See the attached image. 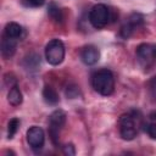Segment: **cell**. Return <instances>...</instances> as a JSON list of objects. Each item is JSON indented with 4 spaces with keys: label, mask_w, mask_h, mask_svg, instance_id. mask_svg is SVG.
<instances>
[{
    "label": "cell",
    "mask_w": 156,
    "mask_h": 156,
    "mask_svg": "<svg viewBox=\"0 0 156 156\" xmlns=\"http://www.w3.org/2000/svg\"><path fill=\"white\" fill-rule=\"evenodd\" d=\"M93 88L101 95H111L115 89V78L110 69H99L93 74L91 78Z\"/></svg>",
    "instance_id": "6da1fadb"
},
{
    "label": "cell",
    "mask_w": 156,
    "mask_h": 156,
    "mask_svg": "<svg viewBox=\"0 0 156 156\" xmlns=\"http://www.w3.org/2000/svg\"><path fill=\"white\" fill-rule=\"evenodd\" d=\"M66 123V112L62 110H55L49 117V135L54 145H58L60 132Z\"/></svg>",
    "instance_id": "7a4b0ae2"
},
{
    "label": "cell",
    "mask_w": 156,
    "mask_h": 156,
    "mask_svg": "<svg viewBox=\"0 0 156 156\" xmlns=\"http://www.w3.org/2000/svg\"><path fill=\"white\" fill-rule=\"evenodd\" d=\"M45 57L46 61L52 65H60L65 58V45L60 39H52L48 43L45 48Z\"/></svg>",
    "instance_id": "3957f363"
},
{
    "label": "cell",
    "mask_w": 156,
    "mask_h": 156,
    "mask_svg": "<svg viewBox=\"0 0 156 156\" xmlns=\"http://www.w3.org/2000/svg\"><path fill=\"white\" fill-rule=\"evenodd\" d=\"M110 20H111L110 9L104 4H98L93 6V9L89 12V21L93 24V27L98 29L105 27Z\"/></svg>",
    "instance_id": "277c9868"
},
{
    "label": "cell",
    "mask_w": 156,
    "mask_h": 156,
    "mask_svg": "<svg viewBox=\"0 0 156 156\" xmlns=\"http://www.w3.org/2000/svg\"><path fill=\"white\" fill-rule=\"evenodd\" d=\"M136 57L144 68L151 67L156 62V45L140 44L136 48Z\"/></svg>",
    "instance_id": "5b68a950"
},
{
    "label": "cell",
    "mask_w": 156,
    "mask_h": 156,
    "mask_svg": "<svg viewBox=\"0 0 156 156\" xmlns=\"http://www.w3.org/2000/svg\"><path fill=\"white\" fill-rule=\"evenodd\" d=\"M119 134L124 140H133L136 136V124L130 115H122L119 118Z\"/></svg>",
    "instance_id": "8992f818"
},
{
    "label": "cell",
    "mask_w": 156,
    "mask_h": 156,
    "mask_svg": "<svg viewBox=\"0 0 156 156\" xmlns=\"http://www.w3.org/2000/svg\"><path fill=\"white\" fill-rule=\"evenodd\" d=\"M27 141L32 149H41L45 141L44 130L38 126L30 127L27 130Z\"/></svg>",
    "instance_id": "52a82bcc"
},
{
    "label": "cell",
    "mask_w": 156,
    "mask_h": 156,
    "mask_svg": "<svg viewBox=\"0 0 156 156\" xmlns=\"http://www.w3.org/2000/svg\"><path fill=\"white\" fill-rule=\"evenodd\" d=\"M80 58H82V61H83L85 65L91 66V65H95V63L99 61V58H100V52H99V50H98L94 45H88V46H85V48L82 50V52H80Z\"/></svg>",
    "instance_id": "ba28073f"
},
{
    "label": "cell",
    "mask_w": 156,
    "mask_h": 156,
    "mask_svg": "<svg viewBox=\"0 0 156 156\" xmlns=\"http://www.w3.org/2000/svg\"><path fill=\"white\" fill-rule=\"evenodd\" d=\"M16 51V39L4 37L1 43V54L5 58H10Z\"/></svg>",
    "instance_id": "9c48e42d"
},
{
    "label": "cell",
    "mask_w": 156,
    "mask_h": 156,
    "mask_svg": "<svg viewBox=\"0 0 156 156\" xmlns=\"http://www.w3.org/2000/svg\"><path fill=\"white\" fill-rule=\"evenodd\" d=\"M22 32H23V28L16 22H10L5 27V37L7 38H12V39L21 38Z\"/></svg>",
    "instance_id": "30bf717a"
},
{
    "label": "cell",
    "mask_w": 156,
    "mask_h": 156,
    "mask_svg": "<svg viewBox=\"0 0 156 156\" xmlns=\"http://www.w3.org/2000/svg\"><path fill=\"white\" fill-rule=\"evenodd\" d=\"M43 98H44L45 102L49 104V105H56L58 102V100H60L57 91L52 87H50V85L44 87V89H43Z\"/></svg>",
    "instance_id": "8fae6325"
},
{
    "label": "cell",
    "mask_w": 156,
    "mask_h": 156,
    "mask_svg": "<svg viewBox=\"0 0 156 156\" xmlns=\"http://www.w3.org/2000/svg\"><path fill=\"white\" fill-rule=\"evenodd\" d=\"M7 100H9V102H10L12 106H18V105H21L23 98H22V93H21V90H20V88H18L17 85H15V87H12V88L10 89L9 95H7Z\"/></svg>",
    "instance_id": "7c38bea8"
},
{
    "label": "cell",
    "mask_w": 156,
    "mask_h": 156,
    "mask_svg": "<svg viewBox=\"0 0 156 156\" xmlns=\"http://www.w3.org/2000/svg\"><path fill=\"white\" fill-rule=\"evenodd\" d=\"M48 13L50 16V18L55 22H62L63 20V13H62V10L55 4V2H50L49 4V7H48Z\"/></svg>",
    "instance_id": "4fadbf2b"
},
{
    "label": "cell",
    "mask_w": 156,
    "mask_h": 156,
    "mask_svg": "<svg viewBox=\"0 0 156 156\" xmlns=\"http://www.w3.org/2000/svg\"><path fill=\"white\" fill-rule=\"evenodd\" d=\"M20 124H21V122H20L18 118L10 119V122L7 124V138L9 139H12L15 136V134L17 133V130L20 128Z\"/></svg>",
    "instance_id": "5bb4252c"
},
{
    "label": "cell",
    "mask_w": 156,
    "mask_h": 156,
    "mask_svg": "<svg viewBox=\"0 0 156 156\" xmlns=\"http://www.w3.org/2000/svg\"><path fill=\"white\" fill-rule=\"evenodd\" d=\"M128 23L135 29L144 23V17L140 13H133V15H130V17L128 20Z\"/></svg>",
    "instance_id": "9a60e30c"
},
{
    "label": "cell",
    "mask_w": 156,
    "mask_h": 156,
    "mask_svg": "<svg viewBox=\"0 0 156 156\" xmlns=\"http://www.w3.org/2000/svg\"><path fill=\"white\" fill-rule=\"evenodd\" d=\"M147 88H149V94H150L151 100L156 102V77H154L149 80Z\"/></svg>",
    "instance_id": "2e32d148"
},
{
    "label": "cell",
    "mask_w": 156,
    "mask_h": 156,
    "mask_svg": "<svg viewBox=\"0 0 156 156\" xmlns=\"http://www.w3.org/2000/svg\"><path fill=\"white\" fill-rule=\"evenodd\" d=\"M66 95H67V98H69V99L77 98V96L79 95V88H78L77 85H69V87H67V89H66Z\"/></svg>",
    "instance_id": "e0dca14e"
},
{
    "label": "cell",
    "mask_w": 156,
    "mask_h": 156,
    "mask_svg": "<svg viewBox=\"0 0 156 156\" xmlns=\"http://www.w3.org/2000/svg\"><path fill=\"white\" fill-rule=\"evenodd\" d=\"M133 30H134V28H133V27L127 22V23L121 28V35H122L123 38H126V39H127L128 37H130V34L133 33Z\"/></svg>",
    "instance_id": "ac0fdd59"
},
{
    "label": "cell",
    "mask_w": 156,
    "mask_h": 156,
    "mask_svg": "<svg viewBox=\"0 0 156 156\" xmlns=\"http://www.w3.org/2000/svg\"><path fill=\"white\" fill-rule=\"evenodd\" d=\"M22 2L26 5V6H30V7H39L41 6L45 0H22Z\"/></svg>",
    "instance_id": "d6986e66"
},
{
    "label": "cell",
    "mask_w": 156,
    "mask_h": 156,
    "mask_svg": "<svg viewBox=\"0 0 156 156\" xmlns=\"http://www.w3.org/2000/svg\"><path fill=\"white\" fill-rule=\"evenodd\" d=\"M145 130L147 132L149 136L151 139H156V123H151V124H147Z\"/></svg>",
    "instance_id": "ffe728a7"
},
{
    "label": "cell",
    "mask_w": 156,
    "mask_h": 156,
    "mask_svg": "<svg viewBox=\"0 0 156 156\" xmlns=\"http://www.w3.org/2000/svg\"><path fill=\"white\" fill-rule=\"evenodd\" d=\"M62 150H63V152H65L66 155H68V156H73V155L76 154L74 146H73L72 144H66V145L62 147Z\"/></svg>",
    "instance_id": "44dd1931"
},
{
    "label": "cell",
    "mask_w": 156,
    "mask_h": 156,
    "mask_svg": "<svg viewBox=\"0 0 156 156\" xmlns=\"http://www.w3.org/2000/svg\"><path fill=\"white\" fill-rule=\"evenodd\" d=\"M5 83L12 88V87L16 85V79H15V77L12 74H6L5 76Z\"/></svg>",
    "instance_id": "7402d4cb"
}]
</instances>
